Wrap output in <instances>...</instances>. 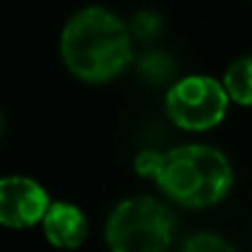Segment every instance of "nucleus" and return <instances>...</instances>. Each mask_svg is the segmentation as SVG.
I'll use <instances>...</instances> for the list:
<instances>
[{"label": "nucleus", "instance_id": "nucleus-1", "mask_svg": "<svg viewBox=\"0 0 252 252\" xmlns=\"http://www.w3.org/2000/svg\"><path fill=\"white\" fill-rule=\"evenodd\" d=\"M136 174L148 176L170 201L183 208H210L228 196L234 172L221 150L188 143L170 150H143L134 161Z\"/></svg>", "mask_w": 252, "mask_h": 252}, {"label": "nucleus", "instance_id": "nucleus-5", "mask_svg": "<svg viewBox=\"0 0 252 252\" xmlns=\"http://www.w3.org/2000/svg\"><path fill=\"white\" fill-rule=\"evenodd\" d=\"M49 205L47 190L36 179L18 174L0 179V225L11 230L33 228L43 223Z\"/></svg>", "mask_w": 252, "mask_h": 252}, {"label": "nucleus", "instance_id": "nucleus-2", "mask_svg": "<svg viewBox=\"0 0 252 252\" xmlns=\"http://www.w3.org/2000/svg\"><path fill=\"white\" fill-rule=\"evenodd\" d=\"M127 25L105 7H85L61 32V58L67 71L85 83H107L121 76L134 61Z\"/></svg>", "mask_w": 252, "mask_h": 252}, {"label": "nucleus", "instance_id": "nucleus-4", "mask_svg": "<svg viewBox=\"0 0 252 252\" xmlns=\"http://www.w3.org/2000/svg\"><path fill=\"white\" fill-rule=\"evenodd\" d=\"M230 98L223 83L205 74L183 76L167 90L165 114L179 129L208 132L225 119Z\"/></svg>", "mask_w": 252, "mask_h": 252}, {"label": "nucleus", "instance_id": "nucleus-11", "mask_svg": "<svg viewBox=\"0 0 252 252\" xmlns=\"http://www.w3.org/2000/svg\"><path fill=\"white\" fill-rule=\"evenodd\" d=\"M0 136H2V114H0Z\"/></svg>", "mask_w": 252, "mask_h": 252}, {"label": "nucleus", "instance_id": "nucleus-6", "mask_svg": "<svg viewBox=\"0 0 252 252\" xmlns=\"http://www.w3.org/2000/svg\"><path fill=\"white\" fill-rule=\"evenodd\" d=\"M43 234L56 250H76L85 243L90 225L83 210L67 201H54L43 219Z\"/></svg>", "mask_w": 252, "mask_h": 252}, {"label": "nucleus", "instance_id": "nucleus-3", "mask_svg": "<svg viewBox=\"0 0 252 252\" xmlns=\"http://www.w3.org/2000/svg\"><path fill=\"white\" fill-rule=\"evenodd\" d=\"M110 252H167L174 241V214L154 196H132L114 205L105 223Z\"/></svg>", "mask_w": 252, "mask_h": 252}, {"label": "nucleus", "instance_id": "nucleus-9", "mask_svg": "<svg viewBox=\"0 0 252 252\" xmlns=\"http://www.w3.org/2000/svg\"><path fill=\"white\" fill-rule=\"evenodd\" d=\"M181 252H237V248L214 232H199L186 239Z\"/></svg>", "mask_w": 252, "mask_h": 252}, {"label": "nucleus", "instance_id": "nucleus-10", "mask_svg": "<svg viewBox=\"0 0 252 252\" xmlns=\"http://www.w3.org/2000/svg\"><path fill=\"white\" fill-rule=\"evenodd\" d=\"M132 38L138 40H154L163 32V18L152 11H138L127 25Z\"/></svg>", "mask_w": 252, "mask_h": 252}, {"label": "nucleus", "instance_id": "nucleus-8", "mask_svg": "<svg viewBox=\"0 0 252 252\" xmlns=\"http://www.w3.org/2000/svg\"><path fill=\"white\" fill-rule=\"evenodd\" d=\"M138 74L152 85L165 83L174 74V61L165 52H145L138 58Z\"/></svg>", "mask_w": 252, "mask_h": 252}, {"label": "nucleus", "instance_id": "nucleus-7", "mask_svg": "<svg viewBox=\"0 0 252 252\" xmlns=\"http://www.w3.org/2000/svg\"><path fill=\"white\" fill-rule=\"evenodd\" d=\"M223 90L230 103L252 107V54L237 58L223 74Z\"/></svg>", "mask_w": 252, "mask_h": 252}]
</instances>
